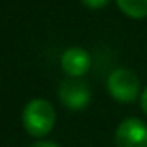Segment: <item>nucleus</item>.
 <instances>
[{"mask_svg": "<svg viewBox=\"0 0 147 147\" xmlns=\"http://www.w3.org/2000/svg\"><path fill=\"white\" fill-rule=\"evenodd\" d=\"M21 121L28 135L42 138L49 135L55 125V109L45 99H31L23 109Z\"/></svg>", "mask_w": 147, "mask_h": 147, "instance_id": "nucleus-1", "label": "nucleus"}, {"mask_svg": "<svg viewBox=\"0 0 147 147\" xmlns=\"http://www.w3.org/2000/svg\"><path fill=\"white\" fill-rule=\"evenodd\" d=\"M107 92L118 102H131L142 94L137 75L125 67L114 69L107 76Z\"/></svg>", "mask_w": 147, "mask_h": 147, "instance_id": "nucleus-2", "label": "nucleus"}, {"mask_svg": "<svg viewBox=\"0 0 147 147\" xmlns=\"http://www.w3.org/2000/svg\"><path fill=\"white\" fill-rule=\"evenodd\" d=\"M59 100L71 111H82L90 104L92 94L88 85L82 78H66L59 85Z\"/></svg>", "mask_w": 147, "mask_h": 147, "instance_id": "nucleus-3", "label": "nucleus"}, {"mask_svg": "<svg viewBox=\"0 0 147 147\" xmlns=\"http://www.w3.org/2000/svg\"><path fill=\"white\" fill-rule=\"evenodd\" d=\"M116 147H147V125L138 118H125L114 133Z\"/></svg>", "mask_w": 147, "mask_h": 147, "instance_id": "nucleus-4", "label": "nucleus"}, {"mask_svg": "<svg viewBox=\"0 0 147 147\" xmlns=\"http://www.w3.org/2000/svg\"><path fill=\"white\" fill-rule=\"evenodd\" d=\"M61 67L69 78H82L90 69V54L82 47H69L61 55Z\"/></svg>", "mask_w": 147, "mask_h": 147, "instance_id": "nucleus-5", "label": "nucleus"}, {"mask_svg": "<svg viewBox=\"0 0 147 147\" xmlns=\"http://www.w3.org/2000/svg\"><path fill=\"white\" fill-rule=\"evenodd\" d=\"M119 11L131 19L147 18V0H116Z\"/></svg>", "mask_w": 147, "mask_h": 147, "instance_id": "nucleus-6", "label": "nucleus"}, {"mask_svg": "<svg viewBox=\"0 0 147 147\" xmlns=\"http://www.w3.org/2000/svg\"><path fill=\"white\" fill-rule=\"evenodd\" d=\"M109 2H111V0H82V4H83L85 7H88V9H94V11L106 7Z\"/></svg>", "mask_w": 147, "mask_h": 147, "instance_id": "nucleus-7", "label": "nucleus"}, {"mask_svg": "<svg viewBox=\"0 0 147 147\" xmlns=\"http://www.w3.org/2000/svg\"><path fill=\"white\" fill-rule=\"evenodd\" d=\"M30 147H59L55 142H50V140H38L35 144H31Z\"/></svg>", "mask_w": 147, "mask_h": 147, "instance_id": "nucleus-8", "label": "nucleus"}, {"mask_svg": "<svg viewBox=\"0 0 147 147\" xmlns=\"http://www.w3.org/2000/svg\"><path fill=\"white\" fill-rule=\"evenodd\" d=\"M140 107H142V111L147 114V87L142 90V94H140Z\"/></svg>", "mask_w": 147, "mask_h": 147, "instance_id": "nucleus-9", "label": "nucleus"}]
</instances>
